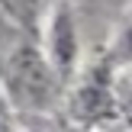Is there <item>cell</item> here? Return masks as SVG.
<instances>
[{
	"label": "cell",
	"mask_w": 132,
	"mask_h": 132,
	"mask_svg": "<svg viewBox=\"0 0 132 132\" xmlns=\"http://www.w3.org/2000/svg\"><path fill=\"white\" fill-rule=\"evenodd\" d=\"M55 61H58V68H68L71 64V58H74V29H71V19L64 16H58L55 19Z\"/></svg>",
	"instance_id": "7a4b0ae2"
},
{
	"label": "cell",
	"mask_w": 132,
	"mask_h": 132,
	"mask_svg": "<svg viewBox=\"0 0 132 132\" xmlns=\"http://www.w3.org/2000/svg\"><path fill=\"white\" fill-rule=\"evenodd\" d=\"M6 77H10V90L16 94L19 103L26 106H45L55 97V77H52L48 61L42 52L29 42H19L6 58Z\"/></svg>",
	"instance_id": "6da1fadb"
},
{
	"label": "cell",
	"mask_w": 132,
	"mask_h": 132,
	"mask_svg": "<svg viewBox=\"0 0 132 132\" xmlns=\"http://www.w3.org/2000/svg\"><path fill=\"white\" fill-rule=\"evenodd\" d=\"M3 3H6V10H10L16 19H23V23H32V19H36L39 0H3Z\"/></svg>",
	"instance_id": "3957f363"
}]
</instances>
